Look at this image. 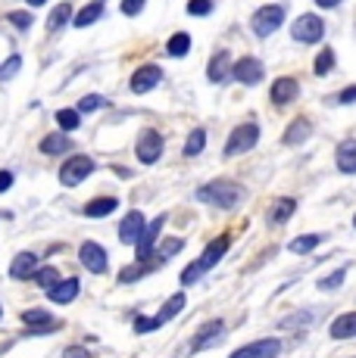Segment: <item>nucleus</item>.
<instances>
[{"instance_id": "nucleus-11", "label": "nucleus", "mask_w": 356, "mask_h": 358, "mask_svg": "<svg viewBox=\"0 0 356 358\" xmlns=\"http://www.w3.org/2000/svg\"><path fill=\"white\" fill-rule=\"evenodd\" d=\"M222 334H225V324H222V321H207V324H203V327L194 334V340H191V349H194V352L213 349V346H219Z\"/></svg>"}, {"instance_id": "nucleus-46", "label": "nucleus", "mask_w": 356, "mask_h": 358, "mask_svg": "<svg viewBox=\"0 0 356 358\" xmlns=\"http://www.w3.org/2000/svg\"><path fill=\"white\" fill-rule=\"evenodd\" d=\"M338 100H341V103H353V100H356V85H353V87H347V91L341 94Z\"/></svg>"}, {"instance_id": "nucleus-49", "label": "nucleus", "mask_w": 356, "mask_h": 358, "mask_svg": "<svg viewBox=\"0 0 356 358\" xmlns=\"http://www.w3.org/2000/svg\"><path fill=\"white\" fill-rule=\"evenodd\" d=\"M353 228H356V215H353Z\"/></svg>"}, {"instance_id": "nucleus-41", "label": "nucleus", "mask_w": 356, "mask_h": 358, "mask_svg": "<svg viewBox=\"0 0 356 358\" xmlns=\"http://www.w3.org/2000/svg\"><path fill=\"white\" fill-rule=\"evenodd\" d=\"M147 6V0H122V16H138Z\"/></svg>"}, {"instance_id": "nucleus-21", "label": "nucleus", "mask_w": 356, "mask_h": 358, "mask_svg": "<svg viewBox=\"0 0 356 358\" xmlns=\"http://www.w3.org/2000/svg\"><path fill=\"white\" fill-rule=\"evenodd\" d=\"M338 169L344 171V175H356V141H344L338 147Z\"/></svg>"}, {"instance_id": "nucleus-38", "label": "nucleus", "mask_w": 356, "mask_h": 358, "mask_svg": "<svg viewBox=\"0 0 356 358\" xmlns=\"http://www.w3.org/2000/svg\"><path fill=\"white\" fill-rule=\"evenodd\" d=\"M104 106H107V97L88 94V97H81V103H78V113H94V109H104Z\"/></svg>"}, {"instance_id": "nucleus-42", "label": "nucleus", "mask_w": 356, "mask_h": 358, "mask_svg": "<svg viewBox=\"0 0 356 358\" xmlns=\"http://www.w3.org/2000/svg\"><path fill=\"white\" fill-rule=\"evenodd\" d=\"M10 22L19 25V29H29V25H32V16H29V13H10Z\"/></svg>"}, {"instance_id": "nucleus-45", "label": "nucleus", "mask_w": 356, "mask_h": 358, "mask_svg": "<svg viewBox=\"0 0 356 358\" xmlns=\"http://www.w3.org/2000/svg\"><path fill=\"white\" fill-rule=\"evenodd\" d=\"M10 187H13V171H0V194H6Z\"/></svg>"}, {"instance_id": "nucleus-44", "label": "nucleus", "mask_w": 356, "mask_h": 358, "mask_svg": "<svg viewBox=\"0 0 356 358\" xmlns=\"http://www.w3.org/2000/svg\"><path fill=\"white\" fill-rule=\"evenodd\" d=\"M63 358H91V352H88L85 346H69V349L63 352Z\"/></svg>"}, {"instance_id": "nucleus-48", "label": "nucleus", "mask_w": 356, "mask_h": 358, "mask_svg": "<svg viewBox=\"0 0 356 358\" xmlns=\"http://www.w3.org/2000/svg\"><path fill=\"white\" fill-rule=\"evenodd\" d=\"M29 3H32V6H41V3H44V0H29Z\"/></svg>"}, {"instance_id": "nucleus-13", "label": "nucleus", "mask_w": 356, "mask_h": 358, "mask_svg": "<svg viewBox=\"0 0 356 358\" xmlns=\"http://www.w3.org/2000/svg\"><path fill=\"white\" fill-rule=\"evenodd\" d=\"M147 231V222H144V212H128L125 218H122V224H119V240L122 243H138L141 240V234Z\"/></svg>"}, {"instance_id": "nucleus-27", "label": "nucleus", "mask_w": 356, "mask_h": 358, "mask_svg": "<svg viewBox=\"0 0 356 358\" xmlns=\"http://www.w3.org/2000/svg\"><path fill=\"white\" fill-rule=\"evenodd\" d=\"M184 302H188V299H184V293H175L172 299H169L166 306L160 308V315H156V324H166V321H172L175 315H178V312H182V308H184Z\"/></svg>"}, {"instance_id": "nucleus-26", "label": "nucleus", "mask_w": 356, "mask_h": 358, "mask_svg": "<svg viewBox=\"0 0 356 358\" xmlns=\"http://www.w3.org/2000/svg\"><path fill=\"white\" fill-rule=\"evenodd\" d=\"M322 234H303V237H297V240H291V243H287V250L294 252V256H306V252H313L316 250V246L322 243Z\"/></svg>"}, {"instance_id": "nucleus-18", "label": "nucleus", "mask_w": 356, "mask_h": 358, "mask_svg": "<svg viewBox=\"0 0 356 358\" xmlns=\"http://www.w3.org/2000/svg\"><path fill=\"white\" fill-rule=\"evenodd\" d=\"M297 91H300V85L294 78H275L269 94H272V103H275V106H287V103L297 97Z\"/></svg>"}, {"instance_id": "nucleus-31", "label": "nucleus", "mask_w": 356, "mask_h": 358, "mask_svg": "<svg viewBox=\"0 0 356 358\" xmlns=\"http://www.w3.org/2000/svg\"><path fill=\"white\" fill-rule=\"evenodd\" d=\"M182 250H184V240H182V237H169L166 243H163V250H160V252H153V262H150V265H160V262L172 259L175 252H182Z\"/></svg>"}, {"instance_id": "nucleus-19", "label": "nucleus", "mask_w": 356, "mask_h": 358, "mask_svg": "<svg viewBox=\"0 0 356 358\" xmlns=\"http://www.w3.org/2000/svg\"><path fill=\"white\" fill-rule=\"evenodd\" d=\"M78 290H81L78 278H66V280H60L53 290H47V296H50V302H57V306H69L75 296H78Z\"/></svg>"}, {"instance_id": "nucleus-29", "label": "nucleus", "mask_w": 356, "mask_h": 358, "mask_svg": "<svg viewBox=\"0 0 356 358\" xmlns=\"http://www.w3.org/2000/svg\"><path fill=\"white\" fill-rule=\"evenodd\" d=\"M188 50H191V34L188 31H175L172 38H169V44H166V53L169 57H184Z\"/></svg>"}, {"instance_id": "nucleus-30", "label": "nucleus", "mask_w": 356, "mask_h": 358, "mask_svg": "<svg viewBox=\"0 0 356 358\" xmlns=\"http://www.w3.org/2000/svg\"><path fill=\"white\" fill-rule=\"evenodd\" d=\"M100 16H104V3H100V0H97V3H88V6H85V10H81V13H78V16H75V19H72V22H75V25H78V29H85V25L97 22V19H100Z\"/></svg>"}, {"instance_id": "nucleus-2", "label": "nucleus", "mask_w": 356, "mask_h": 358, "mask_svg": "<svg viewBox=\"0 0 356 358\" xmlns=\"http://www.w3.org/2000/svg\"><path fill=\"white\" fill-rule=\"evenodd\" d=\"M197 199H200V203H210V206H219V209H235V206L244 199V187L235 181L219 178V181L203 184V187L197 190Z\"/></svg>"}, {"instance_id": "nucleus-24", "label": "nucleus", "mask_w": 356, "mask_h": 358, "mask_svg": "<svg viewBox=\"0 0 356 358\" xmlns=\"http://www.w3.org/2000/svg\"><path fill=\"white\" fill-rule=\"evenodd\" d=\"M310 134H313V125H310V122H306V119H294L291 125H287V131H285V143L297 147V143H303Z\"/></svg>"}, {"instance_id": "nucleus-9", "label": "nucleus", "mask_w": 356, "mask_h": 358, "mask_svg": "<svg viewBox=\"0 0 356 358\" xmlns=\"http://www.w3.org/2000/svg\"><path fill=\"white\" fill-rule=\"evenodd\" d=\"M282 352V340H256V343H247V346L235 349L228 358H278Z\"/></svg>"}, {"instance_id": "nucleus-8", "label": "nucleus", "mask_w": 356, "mask_h": 358, "mask_svg": "<svg viewBox=\"0 0 356 358\" xmlns=\"http://www.w3.org/2000/svg\"><path fill=\"white\" fill-rule=\"evenodd\" d=\"M163 224H166V218H156V222H150V224H147V231L141 234V240L135 243L141 265H150V262H153V250H156V240H160Z\"/></svg>"}, {"instance_id": "nucleus-37", "label": "nucleus", "mask_w": 356, "mask_h": 358, "mask_svg": "<svg viewBox=\"0 0 356 358\" xmlns=\"http://www.w3.org/2000/svg\"><path fill=\"white\" fill-rule=\"evenodd\" d=\"M19 69H22V57H19V53H13V57L6 59L4 66H0V81H10L13 75L19 72Z\"/></svg>"}, {"instance_id": "nucleus-35", "label": "nucleus", "mask_w": 356, "mask_h": 358, "mask_svg": "<svg viewBox=\"0 0 356 358\" xmlns=\"http://www.w3.org/2000/svg\"><path fill=\"white\" fill-rule=\"evenodd\" d=\"M344 278H347V268H338L334 274H328V278H322V280H319V290H325V293L338 290V287L344 284Z\"/></svg>"}, {"instance_id": "nucleus-7", "label": "nucleus", "mask_w": 356, "mask_h": 358, "mask_svg": "<svg viewBox=\"0 0 356 358\" xmlns=\"http://www.w3.org/2000/svg\"><path fill=\"white\" fill-rule=\"evenodd\" d=\"M135 156H138L144 165H153L156 159H160V156H163V137H160V131H153V128L141 131L138 147H135Z\"/></svg>"}, {"instance_id": "nucleus-39", "label": "nucleus", "mask_w": 356, "mask_h": 358, "mask_svg": "<svg viewBox=\"0 0 356 358\" xmlns=\"http://www.w3.org/2000/svg\"><path fill=\"white\" fill-rule=\"evenodd\" d=\"M144 271H147V265H128L125 271H119V284H135L138 278H144Z\"/></svg>"}, {"instance_id": "nucleus-17", "label": "nucleus", "mask_w": 356, "mask_h": 358, "mask_svg": "<svg viewBox=\"0 0 356 358\" xmlns=\"http://www.w3.org/2000/svg\"><path fill=\"white\" fill-rule=\"evenodd\" d=\"M22 321L32 327L29 334H44V330H57V327H60L57 321H53V315L47 312V308H29V312L22 315Z\"/></svg>"}, {"instance_id": "nucleus-12", "label": "nucleus", "mask_w": 356, "mask_h": 358, "mask_svg": "<svg viewBox=\"0 0 356 358\" xmlns=\"http://www.w3.org/2000/svg\"><path fill=\"white\" fill-rule=\"evenodd\" d=\"M160 81H163V69L153 66V63H147V66H141L138 72L132 75V91L135 94H147V91H153Z\"/></svg>"}, {"instance_id": "nucleus-1", "label": "nucleus", "mask_w": 356, "mask_h": 358, "mask_svg": "<svg viewBox=\"0 0 356 358\" xmlns=\"http://www.w3.org/2000/svg\"><path fill=\"white\" fill-rule=\"evenodd\" d=\"M228 246H231V237H228V234H222V237L210 240V243H207V250H203V256L197 259L194 265H188V268H184V271H182V284H184V287L197 284V280H200L203 274L210 271V268L222 262V256H225V252H228Z\"/></svg>"}, {"instance_id": "nucleus-34", "label": "nucleus", "mask_w": 356, "mask_h": 358, "mask_svg": "<svg viewBox=\"0 0 356 358\" xmlns=\"http://www.w3.org/2000/svg\"><path fill=\"white\" fill-rule=\"evenodd\" d=\"M35 284L41 287V290H53V287L60 284V278H57V268H41V271L35 274Z\"/></svg>"}, {"instance_id": "nucleus-10", "label": "nucleus", "mask_w": 356, "mask_h": 358, "mask_svg": "<svg viewBox=\"0 0 356 358\" xmlns=\"http://www.w3.org/2000/svg\"><path fill=\"white\" fill-rule=\"evenodd\" d=\"M78 259H81V265H85L91 274H104V271H107V250H104L100 243H94V240L81 243Z\"/></svg>"}, {"instance_id": "nucleus-20", "label": "nucleus", "mask_w": 356, "mask_h": 358, "mask_svg": "<svg viewBox=\"0 0 356 358\" xmlns=\"http://www.w3.org/2000/svg\"><path fill=\"white\" fill-rule=\"evenodd\" d=\"M331 340H353L356 336V312H347V315H338L328 327Z\"/></svg>"}, {"instance_id": "nucleus-28", "label": "nucleus", "mask_w": 356, "mask_h": 358, "mask_svg": "<svg viewBox=\"0 0 356 358\" xmlns=\"http://www.w3.org/2000/svg\"><path fill=\"white\" fill-rule=\"evenodd\" d=\"M203 147H207V131H203V128H194V131L188 134V143H184V156H188V159H191V156H200Z\"/></svg>"}, {"instance_id": "nucleus-14", "label": "nucleus", "mask_w": 356, "mask_h": 358, "mask_svg": "<svg viewBox=\"0 0 356 358\" xmlns=\"http://www.w3.org/2000/svg\"><path fill=\"white\" fill-rule=\"evenodd\" d=\"M263 75H266V69H263V63H259L256 57H244V59H238L235 63V78L241 81V85H259Z\"/></svg>"}, {"instance_id": "nucleus-22", "label": "nucleus", "mask_w": 356, "mask_h": 358, "mask_svg": "<svg viewBox=\"0 0 356 358\" xmlns=\"http://www.w3.org/2000/svg\"><path fill=\"white\" fill-rule=\"evenodd\" d=\"M116 206H119V199H116V196H97V199H91V203L85 206V215H88V218H104V215H113Z\"/></svg>"}, {"instance_id": "nucleus-4", "label": "nucleus", "mask_w": 356, "mask_h": 358, "mask_svg": "<svg viewBox=\"0 0 356 358\" xmlns=\"http://www.w3.org/2000/svg\"><path fill=\"white\" fill-rule=\"evenodd\" d=\"M282 22H285V10L278 3L259 6L256 16H253V31H256V38H269V34L282 29Z\"/></svg>"}, {"instance_id": "nucleus-50", "label": "nucleus", "mask_w": 356, "mask_h": 358, "mask_svg": "<svg viewBox=\"0 0 356 358\" xmlns=\"http://www.w3.org/2000/svg\"><path fill=\"white\" fill-rule=\"evenodd\" d=\"M0 318H4V308H0Z\"/></svg>"}, {"instance_id": "nucleus-3", "label": "nucleus", "mask_w": 356, "mask_h": 358, "mask_svg": "<svg viewBox=\"0 0 356 358\" xmlns=\"http://www.w3.org/2000/svg\"><path fill=\"white\" fill-rule=\"evenodd\" d=\"M256 141H259V125L256 122H244V125H238L235 131H231L228 143H225V156L247 153V150L256 147Z\"/></svg>"}, {"instance_id": "nucleus-33", "label": "nucleus", "mask_w": 356, "mask_h": 358, "mask_svg": "<svg viewBox=\"0 0 356 358\" xmlns=\"http://www.w3.org/2000/svg\"><path fill=\"white\" fill-rule=\"evenodd\" d=\"M331 69H334V50H331V47H325V50L316 57V63H313V72H316V75H328Z\"/></svg>"}, {"instance_id": "nucleus-6", "label": "nucleus", "mask_w": 356, "mask_h": 358, "mask_svg": "<svg viewBox=\"0 0 356 358\" xmlns=\"http://www.w3.org/2000/svg\"><path fill=\"white\" fill-rule=\"evenodd\" d=\"M91 171H94V159H91V156H72V159L60 169V184L75 187V184H81L88 175H91Z\"/></svg>"}, {"instance_id": "nucleus-36", "label": "nucleus", "mask_w": 356, "mask_h": 358, "mask_svg": "<svg viewBox=\"0 0 356 358\" xmlns=\"http://www.w3.org/2000/svg\"><path fill=\"white\" fill-rule=\"evenodd\" d=\"M57 122H60V128H63V131H75L81 125V119H78V113H75V109H60Z\"/></svg>"}, {"instance_id": "nucleus-16", "label": "nucleus", "mask_w": 356, "mask_h": 358, "mask_svg": "<svg viewBox=\"0 0 356 358\" xmlns=\"http://www.w3.org/2000/svg\"><path fill=\"white\" fill-rule=\"evenodd\" d=\"M38 271L41 268H38L35 252H19V256L13 259V265H10V278H16V280H29V278H35Z\"/></svg>"}, {"instance_id": "nucleus-5", "label": "nucleus", "mask_w": 356, "mask_h": 358, "mask_svg": "<svg viewBox=\"0 0 356 358\" xmlns=\"http://www.w3.org/2000/svg\"><path fill=\"white\" fill-rule=\"evenodd\" d=\"M322 34H325V22H322L319 16H313V13L300 16L297 22H294V29H291V38L300 41V44H319Z\"/></svg>"}, {"instance_id": "nucleus-40", "label": "nucleus", "mask_w": 356, "mask_h": 358, "mask_svg": "<svg viewBox=\"0 0 356 358\" xmlns=\"http://www.w3.org/2000/svg\"><path fill=\"white\" fill-rule=\"evenodd\" d=\"M188 13L191 16H210L213 13V0H188Z\"/></svg>"}, {"instance_id": "nucleus-47", "label": "nucleus", "mask_w": 356, "mask_h": 358, "mask_svg": "<svg viewBox=\"0 0 356 358\" xmlns=\"http://www.w3.org/2000/svg\"><path fill=\"white\" fill-rule=\"evenodd\" d=\"M316 3L322 6V10H331V6H338L341 0H316Z\"/></svg>"}, {"instance_id": "nucleus-25", "label": "nucleus", "mask_w": 356, "mask_h": 358, "mask_svg": "<svg viewBox=\"0 0 356 358\" xmlns=\"http://www.w3.org/2000/svg\"><path fill=\"white\" fill-rule=\"evenodd\" d=\"M294 209H297V199L282 196L275 206H272V212H269V222H272V224H285L287 218L294 215Z\"/></svg>"}, {"instance_id": "nucleus-32", "label": "nucleus", "mask_w": 356, "mask_h": 358, "mask_svg": "<svg viewBox=\"0 0 356 358\" xmlns=\"http://www.w3.org/2000/svg\"><path fill=\"white\" fill-rule=\"evenodd\" d=\"M69 16H75L72 3H60V6H53V13H50V19H47V25L57 31V29H63V25L69 22Z\"/></svg>"}, {"instance_id": "nucleus-23", "label": "nucleus", "mask_w": 356, "mask_h": 358, "mask_svg": "<svg viewBox=\"0 0 356 358\" xmlns=\"http://www.w3.org/2000/svg\"><path fill=\"white\" fill-rule=\"evenodd\" d=\"M69 147H72V141L63 134H47L41 141V153L44 156H63V153H69Z\"/></svg>"}, {"instance_id": "nucleus-15", "label": "nucleus", "mask_w": 356, "mask_h": 358, "mask_svg": "<svg viewBox=\"0 0 356 358\" xmlns=\"http://www.w3.org/2000/svg\"><path fill=\"white\" fill-rule=\"evenodd\" d=\"M228 75H235V66H231V57H228V50H219L213 59H210V66H207V78L213 81V85H222Z\"/></svg>"}, {"instance_id": "nucleus-43", "label": "nucleus", "mask_w": 356, "mask_h": 358, "mask_svg": "<svg viewBox=\"0 0 356 358\" xmlns=\"http://www.w3.org/2000/svg\"><path fill=\"white\" fill-rule=\"evenodd\" d=\"M160 324H156V318H138L135 321V330H138V334H147V330H156Z\"/></svg>"}]
</instances>
